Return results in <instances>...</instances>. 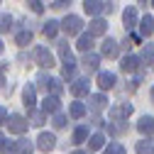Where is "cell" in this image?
I'll return each mask as SVG.
<instances>
[{
    "instance_id": "6da1fadb",
    "label": "cell",
    "mask_w": 154,
    "mask_h": 154,
    "mask_svg": "<svg viewBox=\"0 0 154 154\" xmlns=\"http://www.w3.org/2000/svg\"><path fill=\"white\" fill-rule=\"evenodd\" d=\"M32 59H34L37 66H42V69H51L54 66V56H51V51L47 47H34L32 49Z\"/></svg>"
},
{
    "instance_id": "7a4b0ae2",
    "label": "cell",
    "mask_w": 154,
    "mask_h": 154,
    "mask_svg": "<svg viewBox=\"0 0 154 154\" xmlns=\"http://www.w3.org/2000/svg\"><path fill=\"white\" fill-rule=\"evenodd\" d=\"M37 91H42V93H56V95H59L61 93V83L59 81H56V79H51V76H39V79H37Z\"/></svg>"
},
{
    "instance_id": "3957f363",
    "label": "cell",
    "mask_w": 154,
    "mask_h": 154,
    "mask_svg": "<svg viewBox=\"0 0 154 154\" xmlns=\"http://www.w3.org/2000/svg\"><path fill=\"white\" fill-rule=\"evenodd\" d=\"M61 27H64V32H66L69 37H76V34L83 32V20H81L79 15H66L64 22H61Z\"/></svg>"
},
{
    "instance_id": "277c9868",
    "label": "cell",
    "mask_w": 154,
    "mask_h": 154,
    "mask_svg": "<svg viewBox=\"0 0 154 154\" xmlns=\"http://www.w3.org/2000/svg\"><path fill=\"white\" fill-rule=\"evenodd\" d=\"M8 127H10L12 134H25L27 127H29V122L22 118V115H10V118H8Z\"/></svg>"
},
{
    "instance_id": "5b68a950",
    "label": "cell",
    "mask_w": 154,
    "mask_h": 154,
    "mask_svg": "<svg viewBox=\"0 0 154 154\" xmlns=\"http://www.w3.org/2000/svg\"><path fill=\"white\" fill-rule=\"evenodd\" d=\"M54 147H56V137L51 132H42L39 137H37V149L39 152H51Z\"/></svg>"
},
{
    "instance_id": "8992f818",
    "label": "cell",
    "mask_w": 154,
    "mask_h": 154,
    "mask_svg": "<svg viewBox=\"0 0 154 154\" xmlns=\"http://www.w3.org/2000/svg\"><path fill=\"white\" fill-rule=\"evenodd\" d=\"M59 105H61V100H59V95H56V93L47 95V98L42 100V110H44L47 115H54V112H59Z\"/></svg>"
},
{
    "instance_id": "52a82bcc",
    "label": "cell",
    "mask_w": 154,
    "mask_h": 154,
    "mask_svg": "<svg viewBox=\"0 0 154 154\" xmlns=\"http://www.w3.org/2000/svg\"><path fill=\"white\" fill-rule=\"evenodd\" d=\"M122 22H125V29H134L140 25V15H137V8H127L122 12Z\"/></svg>"
},
{
    "instance_id": "ba28073f",
    "label": "cell",
    "mask_w": 154,
    "mask_h": 154,
    "mask_svg": "<svg viewBox=\"0 0 154 154\" xmlns=\"http://www.w3.org/2000/svg\"><path fill=\"white\" fill-rule=\"evenodd\" d=\"M22 103H25L27 110H34V105H37V86H25V91H22Z\"/></svg>"
},
{
    "instance_id": "9c48e42d",
    "label": "cell",
    "mask_w": 154,
    "mask_h": 154,
    "mask_svg": "<svg viewBox=\"0 0 154 154\" xmlns=\"http://www.w3.org/2000/svg\"><path fill=\"white\" fill-rule=\"evenodd\" d=\"M83 10L93 17H98L103 10H108V5H103V0H83Z\"/></svg>"
},
{
    "instance_id": "30bf717a",
    "label": "cell",
    "mask_w": 154,
    "mask_h": 154,
    "mask_svg": "<svg viewBox=\"0 0 154 154\" xmlns=\"http://www.w3.org/2000/svg\"><path fill=\"white\" fill-rule=\"evenodd\" d=\"M88 32H91L93 37H100V34H105V32H108V22L103 20V17H95V20L88 25Z\"/></svg>"
},
{
    "instance_id": "8fae6325",
    "label": "cell",
    "mask_w": 154,
    "mask_h": 154,
    "mask_svg": "<svg viewBox=\"0 0 154 154\" xmlns=\"http://www.w3.org/2000/svg\"><path fill=\"white\" fill-rule=\"evenodd\" d=\"M88 79H76L73 83H71V93L76 95V98H81V95H88Z\"/></svg>"
},
{
    "instance_id": "7c38bea8",
    "label": "cell",
    "mask_w": 154,
    "mask_h": 154,
    "mask_svg": "<svg viewBox=\"0 0 154 154\" xmlns=\"http://www.w3.org/2000/svg\"><path fill=\"white\" fill-rule=\"evenodd\" d=\"M98 86H100L103 91H110V88L115 86V73H110V71H100V73H98Z\"/></svg>"
},
{
    "instance_id": "4fadbf2b",
    "label": "cell",
    "mask_w": 154,
    "mask_h": 154,
    "mask_svg": "<svg viewBox=\"0 0 154 154\" xmlns=\"http://www.w3.org/2000/svg\"><path fill=\"white\" fill-rule=\"evenodd\" d=\"M98 64H100V56H98V54H93V51H86V56H83V69L91 73V71L98 69Z\"/></svg>"
},
{
    "instance_id": "5bb4252c",
    "label": "cell",
    "mask_w": 154,
    "mask_h": 154,
    "mask_svg": "<svg viewBox=\"0 0 154 154\" xmlns=\"http://www.w3.org/2000/svg\"><path fill=\"white\" fill-rule=\"evenodd\" d=\"M76 47H79L83 54L91 51V49H93V34H91V32H81V34H79V44H76Z\"/></svg>"
},
{
    "instance_id": "9a60e30c",
    "label": "cell",
    "mask_w": 154,
    "mask_h": 154,
    "mask_svg": "<svg viewBox=\"0 0 154 154\" xmlns=\"http://www.w3.org/2000/svg\"><path fill=\"white\" fill-rule=\"evenodd\" d=\"M137 27H140V37H149V34L154 32V20H152L149 15H144L142 20H140V25H137Z\"/></svg>"
},
{
    "instance_id": "2e32d148",
    "label": "cell",
    "mask_w": 154,
    "mask_h": 154,
    "mask_svg": "<svg viewBox=\"0 0 154 154\" xmlns=\"http://www.w3.org/2000/svg\"><path fill=\"white\" fill-rule=\"evenodd\" d=\"M137 130L142 132V134H149L154 132V118H149V115H144V118H140V122H137Z\"/></svg>"
},
{
    "instance_id": "e0dca14e",
    "label": "cell",
    "mask_w": 154,
    "mask_h": 154,
    "mask_svg": "<svg viewBox=\"0 0 154 154\" xmlns=\"http://www.w3.org/2000/svg\"><path fill=\"white\" fill-rule=\"evenodd\" d=\"M120 69H122L125 73L137 71V69H140V59H137V56H125V59H122V64H120Z\"/></svg>"
},
{
    "instance_id": "ac0fdd59",
    "label": "cell",
    "mask_w": 154,
    "mask_h": 154,
    "mask_svg": "<svg viewBox=\"0 0 154 154\" xmlns=\"http://www.w3.org/2000/svg\"><path fill=\"white\" fill-rule=\"evenodd\" d=\"M103 56H108V59H115V56H118V42L110 39V37L103 42Z\"/></svg>"
},
{
    "instance_id": "d6986e66",
    "label": "cell",
    "mask_w": 154,
    "mask_h": 154,
    "mask_svg": "<svg viewBox=\"0 0 154 154\" xmlns=\"http://www.w3.org/2000/svg\"><path fill=\"white\" fill-rule=\"evenodd\" d=\"M130 112H132V105H127V103H125V105H118V108H112V110H110V118H112L115 122H118L120 118H127Z\"/></svg>"
},
{
    "instance_id": "ffe728a7",
    "label": "cell",
    "mask_w": 154,
    "mask_h": 154,
    "mask_svg": "<svg viewBox=\"0 0 154 154\" xmlns=\"http://www.w3.org/2000/svg\"><path fill=\"white\" fill-rule=\"evenodd\" d=\"M103 147H105V134H100V132L93 134V137L88 140V149H91V152H98V149H103Z\"/></svg>"
},
{
    "instance_id": "44dd1931",
    "label": "cell",
    "mask_w": 154,
    "mask_h": 154,
    "mask_svg": "<svg viewBox=\"0 0 154 154\" xmlns=\"http://www.w3.org/2000/svg\"><path fill=\"white\" fill-rule=\"evenodd\" d=\"M137 154H154V140L144 137L142 142H137Z\"/></svg>"
},
{
    "instance_id": "7402d4cb",
    "label": "cell",
    "mask_w": 154,
    "mask_h": 154,
    "mask_svg": "<svg viewBox=\"0 0 154 154\" xmlns=\"http://www.w3.org/2000/svg\"><path fill=\"white\" fill-rule=\"evenodd\" d=\"M69 115H71L73 120L83 118V115H86V105H83V103H79V100H76V103H71V108H69Z\"/></svg>"
},
{
    "instance_id": "603a6c76",
    "label": "cell",
    "mask_w": 154,
    "mask_h": 154,
    "mask_svg": "<svg viewBox=\"0 0 154 154\" xmlns=\"http://www.w3.org/2000/svg\"><path fill=\"white\" fill-rule=\"evenodd\" d=\"M88 100H91V108H93V110H103V108L108 105V98H105L103 93H98V95H91Z\"/></svg>"
},
{
    "instance_id": "cb8c5ba5",
    "label": "cell",
    "mask_w": 154,
    "mask_h": 154,
    "mask_svg": "<svg viewBox=\"0 0 154 154\" xmlns=\"http://www.w3.org/2000/svg\"><path fill=\"white\" fill-rule=\"evenodd\" d=\"M86 140H88V127H86V125L76 127V130H73V144H81V142H86Z\"/></svg>"
},
{
    "instance_id": "d4e9b609",
    "label": "cell",
    "mask_w": 154,
    "mask_h": 154,
    "mask_svg": "<svg viewBox=\"0 0 154 154\" xmlns=\"http://www.w3.org/2000/svg\"><path fill=\"white\" fill-rule=\"evenodd\" d=\"M42 32H44V37H56V32H59V22H56V20H49V22H44Z\"/></svg>"
},
{
    "instance_id": "484cf974",
    "label": "cell",
    "mask_w": 154,
    "mask_h": 154,
    "mask_svg": "<svg viewBox=\"0 0 154 154\" xmlns=\"http://www.w3.org/2000/svg\"><path fill=\"white\" fill-rule=\"evenodd\" d=\"M15 42L20 44V47H27V44H32V32H29V29H25V32H17Z\"/></svg>"
},
{
    "instance_id": "4316f807",
    "label": "cell",
    "mask_w": 154,
    "mask_h": 154,
    "mask_svg": "<svg viewBox=\"0 0 154 154\" xmlns=\"http://www.w3.org/2000/svg\"><path fill=\"white\" fill-rule=\"evenodd\" d=\"M44 110L42 112H37V110H29V125H37V127H39V125H44Z\"/></svg>"
},
{
    "instance_id": "83f0119b",
    "label": "cell",
    "mask_w": 154,
    "mask_h": 154,
    "mask_svg": "<svg viewBox=\"0 0 154 154\" xmlns=\"http://www.w3.org/2000/svg\"><path fill=\"white\" fill-rule=\"evenodd\" d=\"M32 149H34V144L29 140H20L17 142V154H32Z\"/></svg>"
},
{
    "instance_id": "f1b7e54d",
    "label": "cell",
    "mask_w": 154,
    "mask_h": 154,
    "mask_svg": "<svg viewBox=\"0 0 154 154\" xmlns=\"http://www.w3.org/2000/svg\"><path fill=\"white\" fill-rule=\"evenodd\" d=\"M105 154H127V149H125L120 142H110V144L105 147Z\"/></svg>"
},
{
    "instance_id": "f546056e",
    "label": "cell",
    "mask_w": 154,
    "mask_h": 154,
    "mask_svg": "<svg viewBox=\"0 0 154 154\" xmlns=\"http://www.w3.org/2000/svg\"><path fill=\"white\" fill-rule=\"evenodd\" d=\"M12 27V17L10 15H0V32H10Z\"/></svg>"
},
{
    "instance_id": "4dcf8cb0",
    "label": "cell",
    "mask_w": 154,
    "mask_h": 154,
    "mask_svg": "<svg viewBox=\"0 0 154 154\" xmlns=\"http://www.w3.org/2000/svg\"><path fill=\"white\" fill-rule=\"evenodd\" d=\"M142 59H144L147 64H152V61H154V44H147V47H144V51H142Z\"/></svg>"
},
{
    "instance_id": "1f68e13d",
    "label": "cell",
    "mask_w": 154,
    "mask_h": 154,
    "mask_svg": "<svg viewBox=\"0 0 154 154\" xmlns=\"http://www.w3.org/2000/svg\"><path fill=\"white\" fill-rule=\"evenodd\" d=\"M51 122H54V127H56V130H61V127L66 125V118H64L61 112H54V120H51Z\"/></svg>"
},
{
    "instance_id": "d6a6232c",
    "label": "cell",
    "mask_w": 154,
    "mask_h": 154,
    "mask_svg": "<svg viewBox=\"0 0 154 154\" xmlns=\"http://www.w3.org/2000/svg\"><path fill=\"white\" fill-rule=\"evenodd\" d=\"M29 8H32V12H37V15H42V12H44L42 0H29Z\"/></svg>"
},
{
    "instance_id": "836d02e7",
    "label": "cell",
    "mask_w": 154,
    "mask_h": 154,
    "mask_svg": "<svg viewBox=\"0 0 154 154\" xmlns=\"http://www.w3.org/2000/svg\"><path fill=\"white\" fill-rule=\"evenodd\" d=\"M3 154H17V142H5L3 144Z\"/></svg>"
},
{
    "instance_id": "e575fe53",
    "label": "cell",
    "mask_w": 154,
    "mask_h": 154,
    "mask_svg": "<svg viewBox=\"0 0 154 154\" xmlns=\"http://www.w3.org/2000/svg\"><path fill=\"white\" fill-rule=\"evenodd\" d=\"M71 3V0H54V3H51V8H56V10H61V8H66Z\"/></svg>"
},
{
    "instance_id": "d590c367",
    "label": "cell",
    "mask_w": 154,
    "mask_h": 154,
    "mask_svg": "<svg viewBox=\"0 0 154 154\" xmlns=\"http://www.w3.org/2000/svg\"><path fill=\"white\" fill-rule=\"evenodd\" d=\"M5 122H8V110L0 105V125H5Z\"/></svg>"
},
{
    "instance_id": "8d00e7d4",
    "label": "cell",
    "mask_w": 154,
    "mask_h": 154,
    "mask_svg": "<svg viewBox=\"0 0 154 154\" xmlns=\"http://www.w3.org/2000/svg\"><path fill=\"white\" fill-rule=\"evenodd\" d=\"M3 144H5V134L0 132V147H3Z\"/></svg>"
},
{
    "instance_id": "74e56055",
    "label": "cell",
    "mask_w": 154,
    "mask_h": 154,
    "mask_svg": "<svg viewBox=\"0 0 154 154\" xmlns=\"http://www.w3.org/2000/svg\"><path fill=\"white\" fill-rule=\"evenodd\" d=\"M5 83V76H3V71H0V86H3Z\"/></svg>"
},
{
    "instance_id": "f35d334b",
    "label": "cell",
    "mask_w": 154,
    "mask_h": 154,
    "mask_svg": "<svg viewBox=\"0 0 154 154\" xmlns=\"http://www.w3.org/2000/svg\"><path fill=\"white\" fill-rule=\"evenodd\" d=\"M71 154H86V152H83V149H76V152H71Z\"/></svg>"
},
{
    "instance_id": "ab89813d",
    "label": "cell",
    "mask_w": 154,
    "mask_h": 154,
    "mask_svg": "<svg viewBox=\"0 0 154 154\" xmlns=\"http://www.w3.org/2000/svg\"><path fill=\"white\" fill-rule=\"evenodd\" d=\"M152 103H154V86H152Z\"/></svg>"
},
{
    "instance_id": "60d3db41",
    "label": "cell",
    "mask_w": 154,
    "mask_h": 154,
    "mask_svg": "<svg viewBox=\"0 0 154 154\" xmlns=\"http://www.w3.org/2000/svg\"><path fill=\"white\" fill-rule=\"evenodd\" d=\"M3 49H5V47H3V42H0V54H3Z\"/></svg>"
},
{
    "instance_id": "b9f144b4",
    "label": "cell",
    "mask_w": 154,
    "mask_h": 154,
    "mask_svg": "<svg viewBox=\"0 0 154 154\" xmlns=\"http://www.w3.org/2000/svg\"><path fill=\"white\" fill-rule=\"evenodd\" d=\"M140 3H144V0H140Z\"/></svg>"
},
{
    "instance_id": "7bdbcfd3",
    "label": "cell",
    "mask_w": 154,
    "mask_h": 154,
    "mask_svg": "<svg viewBox=\"0 0 154 154\" xmlns=\"http://www.w3.org/2000/svg\"><path fill=\"white\" fill-rule=\"evenodd\" d=\"M152 5H154V0H152Z\"/></svg>"
}]
</instances>
